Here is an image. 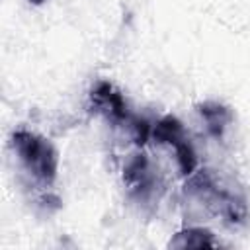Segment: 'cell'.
I'll use <instances>...</instances> for the list:
<instances>
[{
	"label": "cell",
	"instance_id": "cell-6",
	"mask_svg": "<svg viewBox=\"0 0 250 250\" xmlns=\"http://www.w3.org/2000/svg\"><path fill=\"white\" fill-rule=\"evenodd\" d=\"M29 2H33V4H39V2H43V0H29Z\"/></svg>",
	"mask_w": 250,
	"mask_h": 250
},
{
	"label": "cell",
	"instance_id": "cell-5",
	"mask_svg": "<svg viewBox=\"0 0 250 250\" xmlns=\"http://www.w3.org/2000/svg\"><path fill=\"white\" fill-rule=\"evenodd\" d=\"M168 246L170 248H215L219 246V240L213 238L211 230L197 225H189L180 232H176L170 238Z\"/></svg>",
	"mask_w": 250,
	"mask_h": 250
},
{
	"label": "cell",
	"instance_id": "cell-2",
	"mask_svg": "<svg viewBox=\"0 0 250 250\" xmlns=\"http://www.w3.org/2000/svg\"><path fill=\"white\" fill-rule=\"evenodd\" d=\"M156 148H162L168 152V156L174 160V168L178 176L188 178L199 168V160L195 154V148L182 125V121L174 115H164L156 119L150 127V139Z\"/></svg>",
	"mask_w": 250,
	"mask_h": 250
},
{
	"label": "cell",
	"instance_id": "cell-3",
	"mask_svg": "<svg viewBox=\"0 0 250 250\" xmlns=\"http://www.w3.org/2000/svg\"><path fill=\"white\" fill-rule=\"evenodd\" d=\"M90 104H92V109L104 115L113 127L125 125L133 115L127 107L123 94L107 80L96 82V86L90 92Z\"/></svg>",
	"mask_w": 250,
	"mask_h": 250
},
{
	"label": "cell",
	"instance_id": "cell-1",
	"mask_svg": "<svg viewBox=\"0 0 250 250\" xmlns=\"http://www.w3.org/2000/svg\"><path fill=\"white\" fill-rule=\"evenodd\" d=\"M10 146L27 186L41 193V203H59V197L51 193L59 170V154L51 141L33 131L16 129L10 137Z\"/></svg>",
	"mask_w": 250,
	"mask_h": 250
},
{
	"label": "cell",
	"instance_id": "cell-4",
	"mask_svg": "<svg viewBox=\"0 0 250 250\" xmlns=\"http://www.w3.org/2000/svg\"><path fill=\"white\" fill-rule=\"evenodd\" d=\"M197 113L209 137L221 139L232 123V111L219 102H203L197 105Z\"/></svg>",
	"mask_w": 250,
	"mask_h": 250
}]
</instances>
